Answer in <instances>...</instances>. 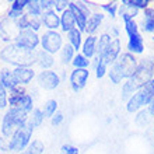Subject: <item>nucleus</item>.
Segmentation results:
<instances>
[{
	"mask_svg": "<svg viewBox=\"0 0 154 154\" xmlns=\"http://www.w3.org/2000/svg\"><path fill=\"white\" fill-rule=\"evenodd\" d=\"M153 134H154V128H153Z\"/></svg>",
	"mask_w": 154,
	"mask_h": 154,
	"instance_id": "c03bdc74",
	"label": "nucleus"
},
{
	"mask_svg": "<svg viewBox=\"0 0 154 154\" xmlns=\"http://www.w3.org/2000/svg\"><path fill=\"white\" fill-rule=\"evenodd\" d=\"M74 49H73V46L70 44H67V45H63L62 46V49H60V60H62V63L63 65H67V63H72L73 62V59H74Z\"/></svg>",
	"mask_w": 154,
	"mask_h": 154,
	"instance_id": "b1692460",
	"label": "nucleus"
},
{
	"mask_svg": "<svg viewBox=\"0 0 154 154\" xmlns=\"http://www.w3.org/2000/svg\"><path fill=\"white\" fill-rule=\"evenodd\" d=\"M122 4L125 6H129V7H133L136 10H146L147 7H150V0H123Z\"/></svg>",
	"mask_w": 154,
	"mask_h": 154,
	"instance_id": "c756f323",
	"label": "nucleus"
},
{
	"mask_svg": "<svg viewBox=\"0 0 154 154\" xmlns=\"http://www.w3.org/2000/svg\"><path fill=\"white\" fill-rule=\"evenodd\" d=\"M67 37H69V44L73 46L74 51H79L83 45V41H81V31L79 28L72 29L70 32H67Z\"/></svg>",
	"mask_w": 154,
	"mask_h": 154,
	"instance_id": "5701e85b",
	"label": "nucleus"
},
{
	"mask_svg": "<svg viewBox=\"0 0 154 154\" xmlns=\"http://www.w3.org/2000/svg\"><path fill=\"white\" fill-rule=\"evenodd\" d=\"M102 20H104V14H101V13H94V14H91V16H90V18L87 20L85 32L90 34V35H93V34L98 29L100 24L102 23Z\"/></svg>",
	"mask_w": 154,
	"mask_h": 154,
	"instance_id": "412c9836",
	"label": "nucleus"
},
{
	"mask_svg": "<svg viewBox=\"0 0 154 154\" xmlns=\"http://www.w3.org/2000/svg\"><path fill=\"white\" fill-rule=\"evenodd\" d=\"M60 28L65 32H70L72 29L76 28V20H74L73 13L70 11L69 8L60 13Z\"/></svg>",
	"mask_w": 154,
	"mask_h": 154,
	"instance_id": "f3484780",
	"label": "nucleus"
},
{
	"mask_svg": "<svg viewBox=\"0 0 154 154\" xmlns=\"http://www.w3.org/2000/svg\"><path fill=\"white\" fill-rule=\"evenodd\" d=\"M7 105H8L7 90H4L3 87H0V109H4Z\"/></svg>",
	"mask_w": 154,
	"mask_h": 154,
	"instance_id": "e433bc0d",
	"label": "nucleus"
},
{
	"mask_svg": "<svg viewBox=\"0 0 154 154\" xmlns=\"http://www.w3.org/2000/svg\"><path fill=\"white\" fill-rule=\"evenodd\" d=\"M69 8V2H63V0H59V2H55V11H60L63 13L65 10Z\"/></svg>",
	"mask_w": 154,
	"mask_h": 154,
	"instance_id": "ea45409f",
	"label": "nucleus"
},
{
	"mask_svg": "<svg viewBox=\"0 0 154 154\" xmlns=\"http://www.w3.org/2000/svg\"><path fill=\"white\" fill-rule=\"evenodd\" d=\"M128 49H129V53L132 55H139V53H143L144 51V39L140 34H136V35H132L129 37L128 41Z\"/></svg>",
	"mask_w": 154,
	"mask_h": 154,
	"instance_id": "2eb2a0df",
	"label": "nucleus"
},
{
	"mask_svg": "<svg viewBox=\"0 0 154 154\" xmlns=\"http://www.w3.org/2000/svg\"><path fill=\"white\" fill-rule=\"evenodd\" d=\"M51 122H52V125H53V126L60 125L62 122H63V114H60V112L55 114L52 118H51Z\"/></svg>",
	"mask_w": 154,
	"mask_h": 154,
	"instance_id": "a19ab883",
	"label": "nucleus"
},
{
	"mask_svg": "<svg viewBox=\"0 0 154 154\" xmlns=\"http://www.w3.org/2000/svg\"><path fill=\"white\" fill-rule=\"evenodd\" d=\"M41 21L49 31H56L57 27H60V16H57L55 10H48L44 11L41 16Z\"/></svg>",
	"mask_w": 154,
	"mask_h": 154,
	"instance_id": "4468645a",
	"label": "nucleus"
},
{
	"mask_svg": "<svg viewBox=\"0 0 154 154\" xmlns=\"http://www.w3.org/2000/svg\"><path fill=\"white\" fill-rule=\"evenodd\" d=\"M32 105H34L32 97H31L29 94L25 93L24 95H23V98L18 101V104H17L16 108H20V109L25 111V112L28 114V112H32Z\"/></svg>",
	"mask_w": 154,
	"mask_h": 154,
	"instance_id": "cd10ccee",
	"label": "nucleus"
},
{
	"mask_svg": "<svg viewBox=\"0 0 154 154\" xmlns=\"http://www.w3.org/2000/svg\"><path fill=\"white\" fill-rule=\"evenodd\" d=\"M11 72L17 85H27L35 77V72L31 67H14V70Z\"/></svg>",
	"mask_w": 154,
	"mask_h": 154,
	"instance_id": "ddd939ff",
	"label": "nucleus"
},
{
	"mask_svg": "<svg viewBox=\"0 0 154 154\" xmlns=\"http://www.w3.org/2000/svg\"><path fill=\"white\" fill-rule=\"evenodd\" d=\"M119 55H121V41H119V38H114L111 41V44L108 45V48L104 52V55L101 57H98L97 60L102 62L104 65L108 66V65H112L118 59Z\"/></svg>",
	"mask_w": 154,
	"mask_h": 154,
	"instance_id": "9b49d317",
	"label": "nucleus"
},
{
	"mask_svg": "<svg viewBox=\"0 0 154 154\" xmlns=\"http://www.w3.org/2000/svg\"><path fill=\"white\" fill-rule=\"evenodd\" d=\"M0 149L3 151H7L8 150V142H6L4 137H0Z\"/></svg>",
	"mask_w": 154,
	"mask_h": 154,
	"instance_id": "37998d69",
	"label": "nucleus"
},
{
	"mask_svg": "<svg viewBox=\"0 0 154 154\" xmlns=\"http://www.w3.org/2000/svg\"><path fill=\"white\" fill-rule=\"evenodd\" d=\"M122 20H123V23H125V31H126V34H128L129 37L139 34V25H137V23L134 21V18L122 17Z\"/></svg>",
	"mask_w": 154,
	"mask_h": 154,
	"instance_id": "bb28decb",
	"label": "nucleus"
},
{
	"mask_svg": "<svg viewBox=\"0 0 154 154\" xmlns=\"http://www.w3.org/2000/svg\"><path fill=\"white\" fill-rule=\"evenodd\" d=\"M32 132L34 128L29 125L28 122H25V125L20 126L10 137V140H8V150L16 151V153H23L31 143Z\"/></svg>",
	"mask_w": 154,
	"mask_h": 154,
	"instance_id": "423d86ee",
	"label": "nucleus"
},
{
	"mask_svg": "<svg viewBox=\"0 0 154 154\" xmlns=\"http://www.w3.org/2000/svg\"><path fill=\"white\" fill-rule=\"evenodd\" d=\"M147 111H149V114L151 116H154V94H153V97H151L150 102H149V105H147Z\"/></svg>",
	"mask_w": 154,
	"mask_h": 154,
	"instance_id": "79ce46f5",
	"label": "nucleus"
},
{
	"mask_svg": "<svg viewBox=\"0 0 154 154\" xmlns=\"http://www.w3.org/2000/svg\"><path fill=\"white\" fill-rule=\"evenodd\" d=\"M150 118H151V115L149 114V111L140 109L137 116H136V123H137L139 126H146L147 123H149V121H150Z\"/></svg>",
	"mask_w": 154,
	"mask_h": 154,
	"instance_id": "72a5a7b5",
	"label": "nucleus"
},
{
	"mask_svg": "<svg viewBox=\"0 0 154 154\" xmlns=\"http://www.w3.org/2000/svg\"><path fill=\"white\" fill-rule=\"evenodd\" d=\"M29 0H14L10 6V11H8V18L17 20L24 14V8H27Z\"/></svg>",
	"mask_w": 154,
	"mask_h": 154,
	"instance_id": "dca6fc26",
	"label": "nucleus"
},
{
	"mask_svg": "<svg viewBox=\"0 0 154 154\" xmlns=\"http://www.w3.org/2000/svg\"><path fill=\"white\" fill-rule=\"evenodd\" d=\"M111 37L108 35V34H102L101 37H100V39L97 41V59L98 57H101L102 55H104V52L106 51V48H108V45L111 44Z\"/></svg>",
	"mask_w": 154,
	"mask_h": 154,
	"instance_id": "393cba45",
	"label": "nucleus"
},
{
	"mask_svg": "<svg viewBox=\"0 0 154 154\" xmlns=\"http://www.w3.org/2000/svg\"><path fill=\"white\" fill-rule=\"evenodd\" d=\"M153 41H154V37H153Z\"/></svg>",
	"mask_w": 154,
	"mask_h": 154,
	"instance_id": "a18cd8bd",
	"label": "nucleus"
},
{
	"mask_svg": "<svg viewBox=\"0 0 154 154\" xmlns=\"http://www.w3.org/2000/svg\"><path fill=\"white\" fill-rule=\"evenodd\" d=\"M41 45L42 51L53 55L62 49V35L57 31H46L41 37Z\"/></svg>",
	"mask_w": 154,
	"mask_h": 154,
	"instance_id": "0eeeda50",
	"label": "nucleus"
},
{
	"mask_svg": "<svg viewBox=\"0 0 154 154\" xmlns=\"http://www.w3.org/2000/svg\"><path fill=\"white\" fill-rule=\"evenodd\" d=\"M56 109H57V101L56 100H49V101L45 102L44 105V116L45 118H52L53 115L56 114Z\"/></svg>",
	"mask_w": 154,
	"mask_h": 154,
	"instance_id": "7c9ffc66",
	"label": "nucleus"
},
{
	"mask_svg": "<svg viewBox=\"0 0 154 154\" xmlns=\"http://www.w3.org/2000/svg\"><path fill=\"white\" fill-rule=\"evenodd\" d=\"M97 37L94 35H88V38H85V41L81 45V49H83V55H84L87 59H91L93 56H95L97 53Z\"/></svg>",
	"mask_w": 154,
	"mask_h": 154,
	"instance_id": "a211bd4d",
	"label": "nucleus"
},
{
	"mask_svg": "<svg viewBox=\"0 0 154 154\" xmlns=\"http://www.w3.org/2000/svg\"><path fill=\"white\" fill-rule=\"evenodd\" d=\"M27 14L31 17H39L42 16V8H41V4L39 2H31L29 0L28 6H27Z\"/></svg>",
	"mask_w": 154,
	"mask_h": 154,
	"instance_id": "473e14b6",
	"label": "nucleus"
},
{
	"mask_svg": "<svg viewBox=\"0 0 154 154\" xmlns=\"http://www.w3.org/2000/svg\"><path fill=\"white\" fill-rule=\"evenodd\" d=\"M90 77L88 69H74L70 74V85L74 93H79L81 88H84L87 80Z\"/></svg>",
	"mask_w": 154,
	"mask_h": 154,
	"instance_id": "f8f14e48",
	"label": "nucleus"
},
{
	"mask_svg": "<svg viewBox=\"0 0 154 154\" xmlns=\"http://www.w3.org/2000/svg\"><path fill=\"white\" fill-rule=\"evenodd\" d=\"M105 73H106V65L97 60V63H95V76H97V79H102L105 76Z\"/></svg>",
	"mask_w": 154,
	"mask_h": 154,
	"instance_id": "c9c22d12",
	"label": "nucleus"
},
{
	"mask_svg": "<svg viewBox=\"0 0 154 154\" xmlns=\"http://www.w3.org/2000/svg\"><path fill=\"white\" fill-rule=\"evenodd\" d=\"M18 32H20V28L17 25V20H13L8 17L2 20V23H0V37L3 41H6V42L16 41Z\"/></svg>",
	"mask_w": 154,
	"mask_h": 154,
	"instance_id": "1a4fd4ad",
	"label": "nucleus"
},
{
	"mask_svg": "<svg viewBox=\"0 0 154 154\" xmlns=\"http://www.w3.org/2000/svg\"><path fill=\"white\" fill-rule=\"evenodd\" d=\"M44 112L41 109H38V108H35V109H32V112H31V115L28 116V119H27V122H28L29 125L32 126L34 129L35 128H38V126L44 122Z\"/></svg>",
	"mask_w": 154,
	"mask_h": 154,
	"instance_id": "a878e982",
	"label": "nucleus"
},
{
	"mask_svg": "<svg viewBox=\"0 0 154 154\" xmlns=\"http://www.w3.org/2000/svg\"><path fill=\"white\" fill-rule=\"evenodd\" d=\"M37 63L42 67V69L48 70L49 67L53 66V56L51 53L45 52V51H41L37 53Z\"/></svg>",
	"mask_w": 154,
	"mask_h": 154,
	"instance_id": "4be33fe9",
	"label": "nucleus"
},
{
	"mask_svg": "<svg viewBox=\"0 0 154 154\" xmlns=\"http://www.w3.org/2000/svg\"><path fill=\"white\" fill-rule=\"evenodd\" d=\"M72 63H73L74 69H87L90 65V60L83 55V53H77Z\"/></svg>",
	"mask_w": 154,
	"mask_h": 154,
	"instance_id": "2f4dec72",
	"label": "nucleus"
},
{
	"mask_svg": "<svg viewBox=\"0 0 154 154\" xmlns=\"http://www.w3.org/2000/svg\"><path fill=\"white\" fill-rule=\"evenodd\" d=\"M2 60L10 65H14L16 67H29L37 62V53L34 51H28L18 46L16 44H10L0 52Z\"/></svg>",
	"mask_w": 154,
	"mask_h": 154,
	"instance_id": "f03ea898",
	"label": "nucleus"
},
{
	"mask_svg": "<svg viewBox=\"0 0 154 154\" xmlns=\"http://www.w3.org/2000/svg\"><path fill=\"white\" fill-rule=\"evenodd\" d=\"M153 94H154V77L151 79L150 83H147L144 87L137 90V91L128 100V102H126V109H128V112L133 114V112H137V111L143 109L144 106H147L151 100V97H153Z\"/></svg>",
	"mask_w": 154,
	"mask_h": 154,
	"instance_id": "39448f33",
	"label": "nucleus"
},
{
	"mask_svg": "<svg viewBox=\"0 0 154 154\" xmlns=\"http://www.w3.org/2000/svg\"><path fill=\"white\" fill-rule=\"evenodd\" d=\"M28 119V114L20 108H10L3 116L2 122V134L4 137H11L13 133L16 132L20 126L25 125Z\"/></svg>",
	"mask_w": 154,
	"mask_h": 154,
	"instance_id": "20e7f679",
	"label": "nucleus"
},
{
	"mask_svg": "<svg viewBox=\"0 0 154 154\" xmlns=\"http://www.w3.org/2000/svg\"><path fill=\"white\" fill-rule=\"evenodd\" d=\"M139 66L137 59L132 53H122L118 56V59L112 63L109 72V79L114 84H119L123 79H130L134 74Z\"/></svg>",
	"mask_w": 154,
	"mask_h": 154,
	"instance_id": "7ed1b4c3",
	"label": "nucleus"
},
{
	"mask_svg": "<svg viewBox=\"0 0 154 154\" xmlns=\"http://www.w3.org/2000/svg\"><path fill=\"white\" fill-rule=\"evenodd\" d=\"M102 10H105L108 14H109L112 18H114L115 16H116V11H118V3H106V4H102L101 6Z\"/></svg>",
	"mask_w": 154,
	"mask_h": 154,
	"instance_id": "f704fd0d",
	"label": "nucleus"
},
{
	"mask_svg": "<svg viewBox=\"0 0 154 154\" xmlns=\"http://www.w3.org/2000/svg\"><path fill=\"white\" fill-rule=\"evenodd\" d=\"M29 17H31V16H29ZM39 28H41L39 17H31V18H29V29H32L34 32H37Z\"/></svg>",
	"mask_w": 154,
	"mask_h": 154,
	"instance_id": "4c0bfd02",
	"label": "nucleus"
},
{
	"mask_svg": "<svg viewBox=\"0 0 154 154\" xmlns=\"http://www.w3.org/2000/svg\"><path fill=\"white\" fill-rule=\"evenodd\" d=\"M38 83L45 90H55L60 84V77L53 70H44L38 74Z\"/></svg>",
	"mask_w": 154,
	"mask_h": 154,
	"instance_id": "9d476101",
	"label": "nucleus"
},
{
	"mask_svg": "<svg viewBox=\"0 0 154 154\" xmlns=\"http://www.w3.org/2000/svg\"><path fill=\"white\" fill-rule=\"evenodd\" d=\"M142 28L147 34H154V8L153 7H147L144 10Z\"/></svg>",
	"mask_w": 154,
	"mask_h": 154,
	"instance_id": "aec40b11",
	"label": "nucleus"
},
{
	"mask_svg": "<svg viewBox=\"0 0 154 154\" xmlns=\"http://www.w3.org/2000/svg\"><path fill=\"white\" fill-rule=\"evenodd\" d=\"M0 87H3L4 90H10V91L17 87V83L14 80L11 70L3 69L0 72Z\"/></svg>",
	"mask_w": 154,
	"mask_h": 154,
	"instance_id": "6ab92c4d",
	"label": "nucleus"
},
{
	"mask_svg": "<svg viewBox=\"0 0 154 154\" xmlns=\"http://www.w3.org/2000/svg\"><path fill=\"white\" fill-rule=\"evenodd\" d=\"M154 77V62L151 59H144L139 63L137 69L130 79L122 85V100H129L137 90L150 83Z\"/></svg>",
	"mask_w": 154,
	"mask_h": 154,
	"instance_id": "f257e3e1",
	"label": "nucleus"
},
{
	"mask_svg": "<svg viewBox=\"0 0 154 154\" xmlns=\"http://www.w3.org/2000/svg\"><path fill=\"white\" fill-rule=\"evenodd\" d=\"M44 150L45 146L41 140H32V143H29V146L20 154H42Z\"/></svg>",
	"mask_w": 154,
	"mask_h": 154,
	"instance_id": "c85d7f7f",
	"label": "nucleus"
},
{
	"mask_svg": "<svg viewBox=\"0 0 154 154\" xmlns=\"http://www.w3.org/2000/svg\"><path fill=\"white\" fill-rule=\"evenodd\" d=\"M14 44L24 49H28V51H34L41 44V38L38 37L37 32H34L32 29H24V31L18 32Z\"/></svg>",
	"mask_w": 154,
	"mask_h": 154,
	"instance_id": "6e6552de",
	"label": "nucleus"
},
{
	"mask_svg": "<svg viewBox=\"0 0 154 154\" xmlns=\"http://www.w3.org/2000/svg\"><path fill=\"white\" fill-rule=\"evenodd\" d=\"M60 153L62 154H79V149L70 144H63L60 147Z\"/></svg>",
	"mask_w": 154,
	"mask_h": 154,
	"instance_id": "58836bf2",
	"label": "nucleus"
}]
</instances>
